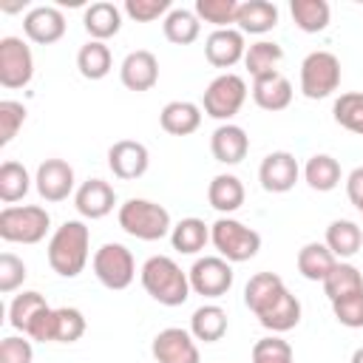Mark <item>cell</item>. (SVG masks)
<instances>
[{
	"instance_id": "74e56055",
	"label": "cell",
	"mask_w": 363,
	"mask_h": 363,
	"mask_svg": "<svg viewBox=\"0 0 363 363\" xmlns=\"http://www.w3.org/2000/svg\"><path fill=\"white\" fill-rule=\"evenodd\" d=\"M332 116L340 128H346L349 133L363 136V94L360 91H349L340 94L332 105Z\"/></svg>"
},
{
	"instance_id": "7a4b0ae2",
	"label": "cell",
	"mask_w": 363,
	"mask_h": 363,
	"mask_svg": "<svg viewBox=\"0 0 363 363\" xmlns=\"http://www.w3.org/2000/svg\"><path fill=\"white\" fill-rule=\"evenodd\" d=\"M88 250H91V230L79 218L62 221L48 241V264L57 275L62 278H77L85 264H88Z\"/></svg>"
},
{
	"instance_id": "60d3db41",
	"label": "cell",
	"mask_w": 363,
	"mask_h": 363,
	"mask_svg": "<svg viewBox=\"0 0 363 363\" xmlns=\"http://www.w3.org/2000/svg\"><path fill=\"white\" fill-rule=\"evenodd\" d=\"M250 360L252 363H295V354H292V346L281 335H269V337L255 340Z\"/></svg>"
},
{
	"instance_id": "d6986e66",
	"label": "cell",
	"mask_w": 363,
	"mask_h": 363,
	"mask_svg": "<svg viewBox=\"0 0 363 363\" xmlns=\"http://www.w3.org/2000/svg\"><path fill=\"white\" fill-rule=\"evenodd\" d=\"M244 54H247V43L238 28H216L204 40V57L216 68H233L235 62L244 60Z\"/></svg>"
},
{
	"instance_id": "83f0119b",
	"label": "cell",
	"mask_w": 363,
	"mask_h": 363,
	"mask_svg": "<svg viewBox=\"0 0 363 363\" xmlns=\"http://www.w3.org/2000/svg\"><path fill=\"white\" fill-rule=\"evenodd\" d=\"M45 309H51L48 301H45V295H40V292H34V289H26V292L14 295V301L9 303V323H11V329L28 335V329L34 326V320H37Z\"/></svg>"
},
{
	"instance_id": "603a6c76",
	"label": "cell",
	"mask_w": 363,
	"mask_h": 363,
	"mask_svg": "<svg viewBox=\"0 0 363 363\" xmlns=\"http://www.w3.org/2000/svg\"><path fill=\"white\" fill-rule=\"evenodd\" d=\"M159 125L170 136H190L201 125V108L196 102H187V99H173L162 108Z\"/></svg>"
},
{
	"instance_id": "e0dca14e",
	"label": "cell",
	"mask_w": 363,
	"mask_h": 363,
	"mask_svg": "<svg viewBox=\"0 0 363 363\" xmlns=\"http://www.w3.org/2000/svg\"><path fill=\"white\" fill-rule=\"evenodd\" d=\"M23 31L37 45H51L65 34V14L57 6H34L23 17Z\"/></svg>"
},
{
	"instance_id": "7bdbcfd3",
	"label": "cell",
	"mask_w": 363,
	"mask_h": 363,
	"mask_svg": "<svg viewBox=\"0 0 363 363\" xmlns=\"http://www.w3.org/2000/svg\"><path fill=\"white\" fill-rule=\"evenodd\" d=\"M332 312H335V320L346 329H360L363 326V292H354V295H346L340 301H332Z\"/></svg>"
},
{
	"instance_id": "9c48e42d",
	"label": "cell",
	"mask_w": 363,
	"mask_h": 363,
	"mask_svg": "<svg viewBox=\"0 0 363 363\" xmlns=\"http://www.w3.org/2000/svg\"><path fill=\"white\" fill-rule=\"evenodd\" d=\"M340 85V60L332 51H312L301 62V94L306 99H326Z\"/></svg>"
},
{
	"instance_id": "bcb514c9",
	"label": "cell",
	"mask_w": 363,
	"mask_h": 363,
	"mask_svg": "<svg viewBox=\"0 0 363 363\" xmlns=\"http://www.w3.org/2000/svg\"><path fill=\"white\" fill-rule=\"evenodd\" d=\"M34 349L26 335H9L0 340V363H31Z\"/></svg>"
},
{
	"instance_id": "8fae6325",
	"label": "cell",
	"mask_w": 363,
	"mask_h": 363,
	"mask_svg": "<svg viewBox=\"0 0 363 363\" xmlns=\"http://www.w3.org/2000/svg\"><path fill=\"white\" fill-rule=\"evenodd\" d=\"M34 77L31 48L20 37L0 40V85L3 88H26Z\"/></svg>"
},
{
	"instance_id": "c3c4849f",
	"label": "cell",
	"mask_w": 363,
	"mask_h": 363,
	"mask_svg": "<svg viewBox=\"0 0 363 363\" xmlns=\"http://www.w3.org/2000/svg\"><path fill=\"white\" fill-rule=\"evenodd\" d=\"M349 363H363V346L360 349H354V354H352V360Z\"/></svg>"
},
{
	"instance_id": "8d00e7d4",
	"label": "cell",
	"mask_w": 363,
	"mask_h": 363,
	"mask_svg": "<svg viewBox=\"0 0 363 363\" xmlns=\"http://www.w3.org/2000/svg\"><path fill=\"white\" fill-rule=\"evenodd\" d=\"M281 60H284V48L278 43H272V40H258V43L247 45V54H244V65H247L252 79L278 71Z\"/></svg>"
},
{
	"instance_id": "7c38bea8",
	"label": "cell",
	"mask_w": 363,
	"mask_h": 363,
	"mask_svg": "<svg viewBox=\"0 0 363 363\" xmlns=\"http://www.w3.org/2000/svg\"><path fill=\"white\" fill-rule=\"evenodd\" d=\"M150 354L156 363H201L196 337L179 326L162 329L150 343Z\"/></svg>"
},
{
	"instance_id": "52a82bcc",
	"label": "cell",
	"mask_w": 363,
	"mask_h": 363,
	"mask_svg": "<svg viewBox=\"0 0 363 363\" xmlns=\"http://www.w3.org/2000/svg\"><path fill=\"white\" fill-rule=\"evenodd\" d=\"M247 102V82L244 77L238 74H218L207 88H204V96H201V108L210 119H218V122H230Z\"/></svg>"
},
{
	"instance_id": "ee69618b",
	"label": "cell",
	"mask_w": 363,
	"mask_h": 363,
	"mask_svg": "<svg viewBox=\"0 0 363 363\" xmlns=\"http://www.w3.org/2000/svg\"><path fill=\"white\" fill-rule=\"evenodd\" d=\"M26 275L28 272H26L23 258H17L14 252H3L0 255V292L3 295H11L14 289H20Z\"/></svg>"
},
{
	"instance_id": "681fc988",
	"label": "cell",
	"mask_w": 363,
	"mask_h": 363,
	"mask_svg": "<svg viewBox=\"0 0 363 363\" xmlns=\"http://www.w3.org/2000/svg\"><path fill=\"white\" fill-rule=\"evenodd\" d=\"M357 210H360V216H363V204H357Z\"/></svg>"
},
{
	"instance_id": "4fadbf2b",
	"label": "cell",
	"mask_w": 363,
	"mask_h": 363,
	"mask_svg": "<svg viewBox=\"0 0 363 363\" xmlns=\"http://www.w3.org/2000/svg\"><path fill=\"white\" fill-rule=\"evenodd\" d=\"M147 164H150V153L136 139H119L108 147V167L122 182L142 179L147 173Z\"/></svg>"
},
{
	"instance_id": "b9f144b4",
	"label": "cell",
	"mask_w": 363,
	"mask_h": 363,
	"mask_svg": "<svg viewBox=\"0 0 363 363\" xmlns=\"http://www.w3.org/2000/svg\"><path fill=\"white\" fill-rule=\"evenodd\" d=\"M26 122V105L17 99H3L0 102V145H9L17 130Z\"/></svg>"
},
{
	"instance_id": "4316f807",
	"label": "cell",
	"mask_w": 363,
	"mask_h": 363,
	"mask_svg": "<svg viewBox=\"0 0 363 363\" xmlns=\"http://www.w3.org/2000/svg\"><path fill=\"white\" fill-rule=\"evenodd\" d=\"M337 258L332 255V250L320 241H309L298 250V272L306 278V281H320L335 269Z\"/></svg>"
},
{
	"instance_id": "836d02e7",
	"label": "cell",
	"mask_w": 363,
	"mask_h": 363,
	"mask_svg": "<svg viewBox=\"0 0 363 363\" xmlns=\"http://www.w3.org/2000/svg\"><path fill=\"white\" fill-rule=\"evenodd\" d=\"M77 68L85 79H102L111 74L113 68V57H111V48L99 40H88L79 51H77Z\"/></svg>"
},
{
	"instance_id": "4dcf8cb0",
	"label": "cell",
	"mask_w": 363,
	"mask_h": 363,
	"mask_svg": "<svg viewBox=\"0 0 363 363\" xmlns=\"http://www.w3.org/2000/svg\"><path fill=\"white\" fill-rule=\"evenodd\" d=\"M207 241H210V227H207L201 218H196V216L182 218V221L173 224V230H170V244H173V250L182 252V255H196V252H201Z\"/></svg>"
},
{
	"instance_id": "ac0fdd59",
	"label": "cell",
	"mask_w": 363,
	"mask_h": 363,
	"mask_svg": "<svg viewBox=\"0 0 363 363\" xmlns=\"http://www.w3.org/2000/svg\"><path fill=\"white\" fill-rule=\"evenodd\" d=\"M116 204V190L105 182V179H88L77 187L74 193V207L82 218H105Z\"/></svg>"
},
{
	"instance_id": "f35d334b",
	"label": "cell",
	"mask_w": 363,
	"mask_h": 363,
	"mask_svg": "<svg viewBox=\"0 0 363 363\" xmlns=\"http://www.w3.org/2000/svg\"><path fill=\"white\" fill-rule=\"evenodd\" d=\"M193 11L199 20L216 28H233L235 14H238V0H196Z\"/></svg>"
},
{
	"instance_id": "ab89813d",
	"label": "cell",
	"mask_w": 363,
	"mask_h": 363,
	"mask_svg": "<svg viewBox=\"0 0 363 363\" xmlns=\"http://www.w3.org/2000/svg\"><path fill=\"white\" fill-rule=\"evenodd\" d=\"M85 335V315L74 306L54 309V343H77Z\"/></svg>"
},
{
	"instance_id": "e575fe53",
	"label": "cell",
	"mask_w": 363,
	"mask_h": 363,
	"mask_svg": "<svg viewBox=\"0 0 363 363\" xmlns=\"http://www.w3.org/2000/svg\"><path fill=\"white\" fill-rule=\"evenodd\" d=\"M289 11H292V20L301 31L306 34H318L329 26L332 20V9L326 0H292L289 3Z\"/></svg>"
},
{
	"instance_id": "7dc6e473",
	"label": "cell",
	"mask_w": 363,
	"mask_h": 363,
	"mask_svg": "<svg viewBox=\"0 0 363 363\" xmlns=\"http://www.w3.org/2000/svg\"><path fill=\"white\" fill-rule=\"evenodd\" d=\"M346 196L349 201L357 207L363 204V167H354L349 176H346Z\"/></svg>"
},
{
	"instance_id": "cb8c5ba5",
	"label": "cell",
	"mask_w": 363,
	"mask_h": 363,
	"mask_svg": "<svg viewBox=\"0 0 363 363\" xmlns=\"http://www.w3.org/2000/svg\"><path fill=\"white\" fill-rule=\"evenodd\" d=\"M235 26L241 34H267L278 26V6L269 0H244L238 3Z\"/></svg>"
},
{
	"instance_id": "7402d4cb",
	"label": "cell",
	"mask_w": 363,
	"mask_h": 363,
	"mask_svg": "<svg viewBox=\"0 0 363 363\" xmlns=\"http://www.w3.org/2000/svg\"><path fill=\"white\" fill-rule=\"evenodd\" d=\"M82 26H85V31H88L91 40L105 43V40L116 37L119 28H122V9L113 6V3H108V0L91 3L85 9V14H82Z\"/></svg>"
},
{
	"instance_id": "484cf974",
	"label": "cell",
	"mask_w": 363,
	"mask_h": 363,
	"mask_svg": "<svg viewBox=\"0 0 363 363\" xmlns=\"http://www.w3.org/2000/svg\"><path fill=\"white\" fill-rule=\"evenodd\" d=\"M303 179H306V184H309L312 190L329 193V190H335V187L340 184V179H343L340 162H337L335 156H329V153H315V156H309L306 164H303Z\"/></svg>"
},
{
	"instance_id": "f546056e",
	"label": "cell",
	"mask_w": 363,
	"mask_h": 363,
	"mask_svg": "<svg viewBox=\"0 0 363 363\" xmlns=\"http://www.w3.org/2000/svg\"><path fill=\"white\" fill-rule=\"evenodd\" d=\"M190 335L204 343H216L227 335V312L218 303H204L190 318Z\"/></svg>"
},
{
	"instance_id": "d6a6232c",
	"label": "cell",
	"mask_w": 363,
	"mask_h": 363,
	"mask_svg": "<svg viewBox=\"0 0 363 363\" xmlns=\"http://www.w3.org/2000/svg\"><path fill=\"white\" fill-rule=\"evenodd\" d=\"M354 292H363V275L354 264H346V261H337L335 269L323 278V295L332 301H340L346 295H354Z\"/></svg>"
},
{
	"instance_id": "3957f363",
	"label": "cell",
	"mask_w": 363,
	"mask_h": 363,
	"mask_svg": "<svg viewBox=\"0 0 363 363\" xmlns=\"http://www.w3.org/2000/svg\"><path fill=\"white\" fill-rule=\"evenodd\" d=\"M142 286L162 306H182L190 298V278L170 255H150L142 264Z\"/></svg>"
},
{
	"instance_id": "f6af8a7d",
	"label": "cell",
	"mask_w": 363,
	"mask_h": 363,
	"mask_svg": "<svg viewBox=\"0 0 363 363\" xmlns=\"http://www.w3.org/2000/svg\"><path fill=\"white\" fill-rule=\"evenodd\" d=\"M173 6H170V0H125V14L130 17V20H136V23H153V20H159L162 14L167 17V11H170Z\"/></svg>"
},
{
	"instance_id": "6da1fadb",
	"label": "cell",
	"mask_w": 363,
	"mask_h": 363,
	"mask_svg": "<svg viewBox=\"0 0 363 363\" xmlns=\"http://www.w3.org/2000/svg\"><path fill=\"white\" fill-rule=\"evenodd\" d=\"M244 303L272 335H284L301 323V301L275 272H255L244 286Z\"/></svg>"
},
{
	"instance_id": "1f68e13d",
	"label": "cell",
	"mask_w": 363,
	"mask_h": 363,
	"mask_svg": "<svg viewBox=\"0 0 363 363\" xmlns=\"http://www.w3.org/2000/svg\"><path fill=\"white\" fill-rule=\"evenodd\" d=\"M162 31H164L167 43H173V45H190L201 34V20L196 17V11L179 6V9H170L167 11V17L162 23Z\"/></svg>"
},
{
	"instance_id": "8992f818",
	"label": "cell",
	"mask_w": 363,
	"mask_h": 363,
	"mask_svg": "<svg viewBox=\"0 0 363 363\" xmlns=\"http://www.w3.org/2000/svg\"><path fill=\"white\" fill-rule=\"evenodd\" d=\"M210 241H213V247L218 250V255L227 258L230 264L250 261V258H255L258 250H261V235H258V230H252V227H247L244 221L230 218V216H221L216 224H210Z\"/></svg>"
},
{
	"instance_id": "44dd1931",
	"label": "cell",
	"mask_w": 363,
	"mask_h": 363,
	"mask_svg": "<svg viewBox=\"0 0 363 363\" xmlns=\"http://www.w3.org/2000/svg\"><path fill=\"white\" fill-rule=\"evenodd\" d=\"M252 99L258 108L264 111H284L289 108L292 102V82L281 74V71H272V74H264V77H255L252 79Z\"/></svg>"
},
{
	"instance_id": "ffe728a7",
	"label": "cell",
	"mask_w": 363,
	"mask_h": 363,
	"mask_svg": "<svg viewBox=\"0 0 363 363\" xmlns=\"http://www.w3.org/2000/svg\"><path fill=\"white\" fill-rule=\"evenodd\" d=\"M210 153L221 164H238L250 153V136H247V130L241 125H233V122L218 125L213 130V136H210Z\"/></svg>"
},
{
	"instance_id": "d590c367",
	"label": "cell",
	"mask_w": 363,
	"mask_h": 363,
	"mask_svg": "<svg viewBox=\"0 0 363 363\" xmlns=\"http://www.w3.org/2000/svg\"><path fill=\"white\" fill-rule=\"evenodd\" d=\"M31 190V176L26 170V164L9 159L0 164V201L6 207H11L14 201L26 199V193Z\"/></svg>"
},
{
	"instance_id": "d4e9b609",
	"label": "cell",
	"mask_w": 363,
	"mask_h": 363,
	"mask_svg": "<svg viewBox=\"0 0 363 363\" xmlns=\"http://www.w3.org/2000/svg\"><path fill=\"white\" fill-rule=\"evenodd\" d=\"M244 196H247L244 193V184L233 173H218L207 184V201H210V207L218 210V213H224V216L235 213L244 204Z\"/></svg>"
},
{
	"instance_id": "2e32d148",
	"label": "cell",
	"mask_w": 363,
	"mask_h": 363,
	"mask_svg": "<svg viewBox=\"0 0 363 363\" xmlns=\"http://www.w3.org/2000/svg\"><path fill=\"white\" fill-rule=\"evenodd\" d=\"M119 79H122V85L128 91H136V94L150 91L159 82V60H156V54L147 51V48L130 51L119 65Z\"/></svg>"
},
{
	"instance_id": "f1b7e54d",
	"label": "cell",
	"mask_w": 363,
	"mask_h": 363,
	"mask_svg": "<svg viewBox=\"0 0 363 363\" xmlns=\"http://www.w3.org/2000/svg\"><path fill=\"white\" fill-rule=\"evenodd\" d=\"M323 244L332 250V255L337 261L352 258L360 250V244H363V230L354 221H349V218H335L326 227V241Z\"/></svg>"
},
{
	"instance_id": "9a60e30c",
	"label": "cell",
	"mask_w": 363,
	"mask_h": 363,
	"mask_svg": "<svg viewBox=\"0 0 363 363\" xmlns=\"http://www.w3.org/2000/svg\"><path fill=\"white\" fill-rule=\"evenodd\" d=\"M301 176V167H298V159L289 153V150H272L264 156L261 167H258V182L267 193H286L295 187Z\"/></svg>"
},
{
	"instance_id": "30bf717a",
	"label": "cell",
	"mask_w": 363,
	"mask_h": 363,
	"mask_svg": "<svg viewBox=\"0 0 363 363\" xmlns=\"http://www.w3.org/2000/svg\"><path fill=\"white\" fill-rule=\"evenodd\" d=\"M187 278H190V289L196 295H204V298H221L230 292L233 286V267L227 258L221 255H204V258H196L193 267L187 269Z\"/></svg>"
},
{
	"instance_id": "5b68a950",
	"label": "cell",
	"mask_w": 363,
	"mask_h": 363,
	"mask_svg": "<svg viewBox=\"0 0 363 363\" xmlns=\"http://www.w3.org/2000/svg\"><path fill=\"white\" fill-rule=\"evenodd\" d=\"M51 227V216L40 204H11L0 210V238L9 244H40Z\"/></svg>"
},
{
	"instance_id": "5bb4252c",
	"label": "cell",
	"mask_w": 363,
	"mask_h": 363,
	"mask_svg": "<svg viewBox=\"0 0 363 363\" xmlns=\"http://www.w3.org/2000/svg\"><path fill=\"white\" fill-rule=\"evenodd\" d=\"M34 187L43 201H51V204L65 201L74 193V167L65 159H45L37 167Z\"/></svg>"
},
{
	"instance_id": "ba28073f",
	"label": "cell",
	"mask_w": 363,
	"mask_h": 363,
	"mask_svg": "<svg viewBox=\"0 0 363 363\" xmlns=\"http://www.w3.org/2000/svg\"><path fill=\"white\" fill-rule=\"evenodd\" d=\"M94 275L96 281L105 286V289H128L136 278V261H133V252L125 247V244H116V241H108L102 244L96 252H94Z\"/></svg>"
},
{
	"instance_id": "277c9868",
	"label": "cell",
	"mask_w": 363,
	"mask_h": 363,
	"mask_svg": "<svg viewBox=\"0 0 363 363\" xmlns=\"http://www.w3.org/2000/svg\"><path fill=\"white\" fill-rule=\"evenodd\" d=\"M116 218H119V227L139 241H159L173 230L170 213L150 199H128L119 207Z\"/></svg>"
}]
</instances>
